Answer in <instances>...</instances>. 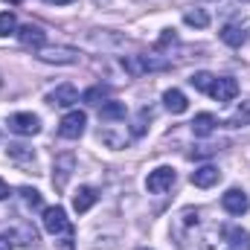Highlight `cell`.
I'll list each match as a JSON object with an SVG mask.
<instances>
[{"label": "cell", "mask_w": 250, "mask_h": 250, "mask_svg": "<svg viewBox=\"0 0 250 250\" xmlns=\"http://www.w3.org/2000/svg\"><path fill=\"white\" fill-rule=\"evenodd\" d=\"M172 236H175V245L181 250H209L212 248L207 233H204V209H198V207H184L175 215Z\"/></svg>", "instance_id": "6da1fadb"}, {"label": "cell", "mask_w": 250, "mask_h": 250, "mask_svg": "<svg viewBox=\"0 0 250 250\" xmlns=\"http://www.w3.org/2000/svg\"><path fill=\"white\" fill-rule=\"evenodd\" d=\"M44 230L50 236H59V250H76V230L64 212V207H47L44 209Z\"/></svg>", "instance_id": "7a4b0ae2"}, {"label": "cell", "mask_w": 250, "mask_h": 250, "mask_svg": "<svg viewBox=\"0 0 250 250\" xmlns=\"http://www.w3.org/2000/svg\"><path fill=\"white\" fill-rule=\"evenodd\" d=\"M123 67L131 76H143V73H160V70H169L172 62L160 59V56H128L123 59Z\"/></svg>", "instance_id": "3957f363"}, {"label": "cell", "mask_w": 250, "mask_h": 250, "mask_svg": "<svg viewBox=\"0 0 250 250\" xmlns=\"http://www.w3.org/2000/svg\"><path fill=\"white\" fill-rule=\"evenodd\" d=\"M175 181H178L175 169H172V166H160V169L148 172V178H146V189L154 192V195H163V192H169V189L175 187Z\"/></svg>", "instance_id": "277c9868"}, {"label": "cell", "mask_w": 250, "mask_h": 250, "mask_svg": "<svg viewBox=\"0 0 250 250\" xmlns=\"http://www.w3.org/2000/svg\"><path fill=\"white\" fill-rule=\"evenodd\" d=\"M84 125H87V114L84 111H67L59 123V134L64 140H79L84 134Z\"/></svg>", "instance_id": "5b68a950"}, {"label": "cell", "mask_w": 250, "mask_h": 250, "mask_svg": "<svg viewBox=\"0 0 250 250\" xmlns=\"http://www.w3.org/2000/svg\"><path fill=\"white\" fill-rule=\"evenodd\" d=\"M209 96L215 99V102H221V105H227V102H233L236 96H239V82L233 79V76H215V82H212V87H209Z\"/></svg>", "instance_id": "8992f818"}, {"label": "cell", "mask_w": 250, "mask_h": 250, "mask_svg": "<svg viewBox=\"0 0 250 250\" xmlns=\"http://www.w3.org/2000/svg\"><path fill=\"white\" fill-rule=\"evenodd\" d=\"M38 59L47 64H79V50H73V47H44V50H38Z\"/></svg>", "instance_id": "52a82bcc"}, {"label": "cell", "mask_w": 250, "mask_h": 250, "mask_svg": "<svg viewBox=\"0 0 250 250\" xmlns=\"http://www.w3.org/2000/svg\"><path fill=\"white\" fill-rule=\"evenodd\" d=\"M9 131H15L21 137H35L41 131V120L35 114H12L9 117Z\"/></svg>", "instance_id": "ba28073f"}, {"label": "cell", "mask_w": 250, "mask_h": 250, "mask_svg": "<svg viewBox=\"0 0 250 250\" xmlns=\"http://www.w3.org/2000/svg\"><path fill=\"white\" fill-rule=\"evenodd\" d=\"M18 41L23 44V47H29V50H44L47 47V32L41 29V26H35V23H23L21 29H18Z\"/></svg>", "instance_id": "9c48e42d"}, {"label": "cell", "mask_w": 250, "mask_h": 250, "mask_svg": "<svg viewBox=\"0 0 250 250\" xmlns=\"http://www.w3.org/2000/svg\"><path fill=\"white\" fill-rule=\"evenodd\" d=\"M221 207H224V212H230V215H245L250 207L248 195H245V189H227L224 195H221Z\"/></svg>", "instance_id": "30bf717a"}, {"label": "cell", "mask_w": 250, "mask_h": 250, "mask_svg": "<svg viewBox=\"0 0 250 250\" xmlns=\"http://www.w3.org/2000/svg\"><path fill=\"white\" fill-rule=\"evenodd\" d=\"M73 169H76V157H73V154H59V157H56V166H53V187L59 189V192L67 187Z\"/></svg>", "instance_id": "8fae6325"}, {"label": "cell", "mask_w": 250, "mask_h": 250, "mask_svg": "<svg viewBox=\"0 0 250 250\" xmlns=\"http://www.w3.org/2000/svg\"><path fill=\"white\" fill-rule=\"evenodd\" d=\"M99 137H102V143L108 146V148H125L128 146V131H125V125H117V123H108L102 131H99Z\"/></svg>", "instance_id": "7c38bea8"}, {"label": "cell", "mask_w": 250, "mask_h": 250, "mask_svg": "<svg viewBox=\"0 0 250 250\" xmlns=\"http://www.w3.org/2000/svg\"><path fill=\"white\" fill-rule=\"evenodd\" d=\"M47 102H50L53 108H70V105L79 102V90H76L73 84H59L56 90L47 93Z\"/></svg>", "instance_id": "4fadbf2b"}, {"label": "cell", "mask_w": 250, "mask_h": 250, "mask_svg": "<svg viewBox=\"0 0 250 250\" xmlns=\"http://www.w3.org/2000/svg\"><path fill=\"white\" fill-rule=\"evenodd\" d=\"M6 154H9L12 163H18V166H23V169H35V151H32L29 146L12 143V146L6 148Z\"/></svg>", "instance_id": "5bb4252c"}, {"label": "cell", "mask_w": 250, "mask_h": 250, "mask_svg": "<svg viewBox=\"0 0 250 250\" xmlns=\"http://www.w3.org/2000/svg\"><path fill=\"white\" fill-rule=\"evenodd\" d=\"M96 201H99V192H96L93 187H79L76 195H73V209L82 215V212H87Z\"/></svg>", "instance_id": "9a60e30c"}, {"label": "cell", "mask_w": 250, "mask_h": 250, "mask_svg": "<svg viewBox=\"0 0 250 250\" xmlns=\"http://www.w3.org/2000/svg\"><path fill=\"white\" fill-rule=\"evenodd\" d=\"M218 181H221V172L215 166H201V169L192 172V184L198 189H209V187H215Z\"/></svg>", "instance_id": "2e32d148"}, {"label": "cell", "mask_w": 250, "mask_h": 250, "mask_svg": "<svg viewBox=\"0 0 250 250\" xmlns=\"http://www.w3.org/2000/svg\"><path fill=\"white\" fill-rule=\"evenodd\" d=\"M221 236H224V242H227L230 248H250V233L242 230V227H236V224L221 227Z\"/></svg>", "instance_id": "e0dca14e"}, {"label": "cell", "mask_w": 250, "mask_h": 250, "mask_svg": "<svg viewBox=\"0 0 250 250\" xmlns=\"http://www.w3.org/2000/svg\"><path fill=\"white\" fill-rule=\"evenodd\" d=\"M99 120H102V123H120V120H125V102H117V99L102 102Z\"/></svg>", "instance_id": "ac0fdd59"}, {"label": "cell", "mask_w": 250, "mask_h": 250, "mask_svg": "<svg viewBox=\"0 0 250 250\" xmlns=\"http://www.w3.org/2000/svg\"><path fill=\"white\" fill-rule=\"evenodd\" d=\"M163 102H166V108L172 111V114H184L189 108L187 96H184V90H178V87H172V90H166L163 93Z\"/></svg>", "instance_id": "d6986e66"}, {"label": "cell", "mask_w": 250, "mask_h": 250, "mask_svg": "<svg viewBox=\"0 0 250 250\" xmlns=\"http://www.w3.org/2000/svg\"><path fill=\"white\" fill-rule=\"evenodd\" d=\"M192 134H195V137H209V134H212V131H215V117H212V114H198V117H195V120H192Z\"/></svg>", "instance_id": "ffe728a7"}, {"label": "cell", "mask_w": 250, "mask_h": 250, "mask_svg": "<svg viewBox=\"0 0 250 250\" xmlns=\"http://www.w3.org/2000/svg\"><path fill=\"white\" fill-rule=\"evenodd\" d=\"M245 26H239V23H227L224 29H221V41L227 44V47H242L245 44Z\"/></svg>", "instance_id": "44dd1931"}, {"label": "cell", "mask_w": 250, "mask_h": 250, "mask_svg": "<svg viewBox=\"0 0 250 250\" xmlns=\"http://www.w3.org/2000/svg\"><path fill=\"white\" fill-rule=\"evenodd\" d=\"M18 195H21V201L26 204V209H44V195H41L38 189L21 187V189H18Z\"/></svg>", "instance_id": "7402d4cb"}, {"label": "cell", "mask_w": 250, "mask_h": 250, "mask_svg": "<svg viewBox=\"0 0 250 250\" xmlns=\"http://www.w3.org/2000/svg\"><path fill=\"white\" fill-rule=\"evenodd\" d=\"M108 96H111V87H105V84H93V87H87V90L82 93V99H84L87 105H102Z\"/></svg>", "instance_id": "603a6c76"}, {"label": "cell", "mask_w": 250, "mask_h": 250, "mask_svg": "<svg viewBox=\"0 0 250 250\" xmlns=\"http://www.w3.org/2000/svg\"><path fill=\"white\" fill-rule=\"evenodd\" d=\"M184 21H187V26H195V29H207L209 26V15L204 9H187Z\"/></svg>", "instance_id": "cb8c5ba5"}, {"label": "cell", "mask_w": 250, "mask_h": 250, "mask_svg": "<svg viewBox=\"0 0 250 250\" xmlns=\"http://www.w3.org/2000/svg\"><path fill=\"white\" fill-rule=\"evenodd\" d=\"M212 82H215V76H212V73H207V70H201V73H192V76H189V84H192L195 90H201V93H209Z\"/></svg>", "instance_id": "d4e9b609"}, {"label": "cell", "mask_w": 250, "mask_h": 250, "mask_svg": "<svg viewBox=\"0 0 250 250\" xmlns=\"http://www.w3.org/2000/svg\"><path fill=\"white\" fill-rule=\"evenodd\" d=\"M227 125H230V128H239V125H250V99L239 105V111H236V114H233V117L227 120Z\"/></svg>", "instance_id": "484cf974"}, {"label": "cell", "mask_w": 250, "mask_h": 250, "mask_svg": "<svg viewBox=\"0 0 250 250\" xmlns=\"http://www.w3.org/2000/svg\"><path fill=\"white\" fill-rule=\"evenodd\" d=\"M12 32H18V18H15V12H0V38H6V35H12Z\"/></svg>", "instance_id": "4316f807"}, {"label": "cell", "mask_w": 250, "mask_h": 250, "mask_svg": "<svg viewBox=\"0 0 250 250\" xmlns=\"http://www.w3.org/2000/svg\"><path fill=\"white\" fill-rule=\"evenodd\" d=\"M151 120V111L148 108H143L140 114H137V123H134V137H143L146 134V123Z\"/></svg>", "instance_id": "83f0119b"}, {"label": "cell", "mask_w": 250, "mask_h": 250, "mask_svg": "<svg viewBox=\"0 0 250 250\" xmlns=\"http://www.w3.org/2000/svg\"><path fill=\"white\" fill-rule=\"evenodd\" d=\"M215 151H218V146H198V148L189 151V157H192V160H204V157H209V154H215Z\"/></svg>", "instance_id": "f1b7e54d"}, {"label": "cell", "mask_w": 250, "mask_h": 250, "mask_svg": "<svg viewBox=\"0 0 250 250\" xmlns=\"http://www.w3.org/2000/svg\"><path fill=\"white\" fill-rule=\"evenodd\" d=\"M175 41H178L175 29H163V35H160V41H157V50H163L166 44H175Z\"/></svg>", "instance_id": "f546056e"}, {"label": "cell", "mask_w": 250, "mask_h": 250, "mask_svg": "<svg viewBox=\"0 0 250 250\" xmlns=\"http://www.w3.org/2000/svg\"><path fill=\"white\" fill-rule=\"evenodd\" d=\"M12 236H0V250H12Z\"/></svg>", "instance_id": "4dcf8cb0"}, {"label": "cell", "mask_w": 250, "mask_h": 250, "mask_svg": "<svg viewBox=\"0 0 250 250\" xmlns=\"http://www.w3.org/2000/svg\"><path fill=\"white\" fill-rule=\"evenodd\" d=\"M6 198H9V184L0 178V201H6Z\"/></svg>", "instance_id": "1f68e13d"}, {"label": "cell", "mask_w": 250, "mask_h": 250, "mask_svg": "<svg viewBox=\"0 0 250 250\" xmlns=\"http://www.w3.org/2000/svg\"><path fill=\"white\" fill-rule=\"evenodd\" d=\"M44 3H56V6H67V3H76V0H44Z\"/></svg>", "instance_id": "d6a6232c"}, {"label": "cell", "mask_w": 250, "mask_h": 250, "mask_svg": "<svg viewBox=\"0 0 250 250\" xmlns=\"http://www.w3.org/2000/svg\"><path fill=\"white\" fill-rule=\"evenodd\" d=\"M6 3H23V0H6Z\"/></svg>", "instance_id": "836d02e7"}, {"label": "cell", "mask_w": 250, "mask_h": 250, "mask_svg": "<svg viewBox=\"0 0 250 250\" xmlns=\"http://www.w3.org/2000/svg\"><path fill=\"white\" fill-rule=\"evenodd\" d=\"M143 250H148V248H143Z\"/></svg>", "instance_id": "e575fe53"}, {"label": "cell", "mask_w": 250, "mask_h": 250, "mask_svg": "<svg viewBox=\"0 0 250 250\" xmlns=\"http://www.w3.org/2000/svg\"><path fill=\"white\" fill-rule=\"evenodd\" d=\"M0 84H3V82H0Z\"/></svg>", "instance_id": "d590c367"}]
</instances>
